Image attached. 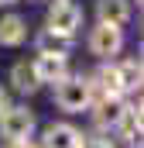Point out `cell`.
Masks as SVG:
<instances>
[{"label": "cell", "mask_w": 144, "mask_h": 148, "mask_svg": "<svg viewBox=\"0 0 144 148\" xmlns=\"http://www.w3.org/2000/svg\"><path fill=\"white\" fill-rule=\"evenodd\" d=\"M93 83H89V76L82 73H65L58 83H52V100H55V107L65 114H82L89 110V103H93Z\"/></svg>", "instance_id": "6da1fadb"}, {"label": "cell", "mask_w": 144, "mask_h": 148, "mask_svg": "<svg viewBox=\"0 0 144 148\" xmlns=\"http://www.w3.org/2000/svg\"><path fill=\"white\" fill-rule=\"evenodd\" d=\"M35 124H38V117H35L31 107H24V103L7 107L0 114V138L7 145H21V141H28L35 134Z\"/></svg>", "instance_id": "7a4b0ae2"}, {"label": "cell", "mask_w": 144, "mask_h": 148, "mask_svg": "<svg viewBox=\"0 0 144 148\" xmlns=\"http://www.w3.org/2000/svg\"><path fill=\"white\" fill-rule=\"evenodd\" d=\"M45 28L55 31V35L75 38V35H79V28H82V7L72 3V0H52L48 17H45Z\"/></svg>", "instance_id": "3957f363"}, {"label": "cell", "mask_w": 144, "mask_h": 148, "mask_svg": "<svg viewBox=\"0 0 144 148\" xmlns=\"http://www.w3.org/2000/svg\"><path fill=\"white\" fill-rule=\"evenodd\" d=\"M86 45H89V52H93L100 62H110V59L120 55V48H124V28H113V24L96 21V28L89 31Z\"/></svg>", "instance_id": "277c9868"}, {"label": "cell", "mask_w": 144, "mask_h": 148, "mask_svg": "<svg viewBox=\"0 0 144 148\" xmlns=\"http://www.w3.org/2000/svg\"><path fill=\"white\" fill-rule=\"evenodd\" d=\"M93 124H96V131H117V124L124 121V114H127V100L124 97H93Z\"/></svg>", "instance_id": "5b68a950"}, {"label": "cell", "mask_w": 144, "mask_h": 148, "mask_svg": "<svg viewBox=\"0 0 144 148\" xmlns=\"http://www.w3.org/2000/svg\"><path fill=\"white\" fill-rule=\"evenodd\" d=\"M82 145V131L69 124V121H52L41 134V145L38 148H79Z\"/></svg>", "instance_id": "8992f818"}, {"label": "cell", "mask_w": 144, "mask_h": 148, "mask_svg": "<svg viewBox=\"0 0 144 148\" xmlns=\"http://www.w3.org/2000/svg\"><path fill=\"white\" fill-rule=\"evenodd\" d=\"M31 69H35L38 83L45 86V83H58L62 76L69 73V55H55V52H38L35 62H31Z\"/></svg>", "instance_id": "52a82bcc"}, {"label": "cell", "mask_w": 144, "mask_h": 148, "mask_svg": "<svg viewBox=\"0 0 144 148\" xmlns=\"http://www.w3.org/2000/svg\"><path fill=\"white\" fill-rule=\"evenodd\" d=\"M130 17H134V0H96V21L127 28Z\"/></svg>", "instance_id": "ba28073f"}, {"label": "cell", "mask_w": 144, "mask_h": 148, "mask_svg": "<svg viewBox=\"0 0 144 148\" xmlns=\"http://www.w3.org/2000/svg\"><path fill=\"white\" fill-rule=\"evenodd\" d=\"M28 41V21L21 14H3L0 17V48H17Z\"/></svg>", "instance_id": "9c48e42d"}, {"label": "cell", "mask_w": 144, "mask_h": 148, "mask_svg": "<svg viewBox=\"0 0 144 148\" xmlns=\"http://www.w3.org/2000/svg\"><path fill=\"white\" fill-rule=\"evenodd\" d=\"M89 83H93V93H96V97H124L120 76H117V66H113V62H103L96 73L89 76Z\"/></svg>", "instance_id": "30bf717a"}, {"label": "cell", "mask_w": 144, "mask_h": 148, "mask_svg": "<svg viewBox=\"0 0 144 148\" xmlns=\"http://www.w3.org/2000/svg\"><path fill=\"white\" fill-rule=\"evenodd\" d=\"M10 86H14V93H21V97H31V93L41 90L31 62H14V66H10Z\"/></svg>", "instance_id": "8fae6325"}, {"label": "cell", "mask_w": 144, "mask_h": 148, "mask_svg": "<svg viewBox=\"0 0 144 148\" xmlns=\"http://www.w3.org/2000/svg\"><path fill=\"white\" fill-rule=\"evenodd\" d=\"M117 66V76H120V90H124V97L127 93H137L141 90V59H124V62H113Z\"/></svg>", "instance_id": "7c38bea8"}, {"label": "cell", "mask_w": 144, "mask_h": 148, "mask_svg": "<svg viewBox=\"0 0 144 148\" xmlns=\"http://www.w3.org/2000/svg\"><path fill=\"white\" fill-rule=\"evenodd\" d=\"M35 48L38 52H55V55H69L72 52V38H65V35H55V31H38V38H35Z\"/></svg>", "instance_id": "4fadbf2b"}, {"label": "cell", "mask_w": 144, "mask_h": 148, "mask_svg": "<svg viewBox=\"0 0 144 148\" xmlns=\"http://www.w3.org/2000/svg\"><path fill=\"white\" fill-rule=\"evenodd\" d=\"M79 148H117L110 138H103V134H82V145Z\"/></svg>", "instance_id": "5bb4252c"}, {"label": "cell", "mask_w": 144, "mask_h": 148, "mask_svg": "<svg viewBox=\"0 0 144 148\" xmlns=\"http://www.w3.org/2000/svg\"><path fill=\"white\" fill-rule=\"evenodd\" d=\"M7 107H10V100H7V90H3V86H0V114L7 110Z\"/></svg>", "instance_id": "9a60e30c"}, {"label": "cell", "mask_w": 144, "mask_h": 148, "mask_svg": "<svg viewBox=\"0 0 144 148\" xmlns=\"http://www.w3.org/2000/svg\"><path fill=\"white\" fill-rule=\"evenodd\" d=\"M10 148H38L35 141H21V145H10Z\"/></svg>", "instance_id": "2e32d148"}, {"label": "cell", "mask_w": 144, "mask_h": 148, "mask_svg": "<svg viewBox=\"0 0 144 148\" xmlns=\"http://www.w3.org/2000/svg\"><path fill=\"white\" fill-rule=\"evenodd\" d=\"M14 3H17V0H0V7H14Z\"/></svg>", "instance_id": "e0dca14e"}, {"label": "cell", "mask_w": 144, "mask_h": 148, "mask_svg": "<svg viewBox=\"0 0 144 148\" xmlns=\"http://www.w3.org/2000/svg\"><path fill=\"white\" fill-rule=\"evenodd\" d=\"M137 3H141V0H137Z\"/></svg>", "instance_id": "ac0fdd59"}, {"label": "cell", "mask_w": 144, "mask_h": 148, "mask_svg": "<svg viewBox=\"0 0 144 148\" xmlns=\"http://www.w3.org/2000/svg\"><path fill=\"white\" fill-rule=\"evenodd\" d=\"M7 148H10V145H7Z\"/></svg>", "instance_id": "d6986e66"}]
</instances>
